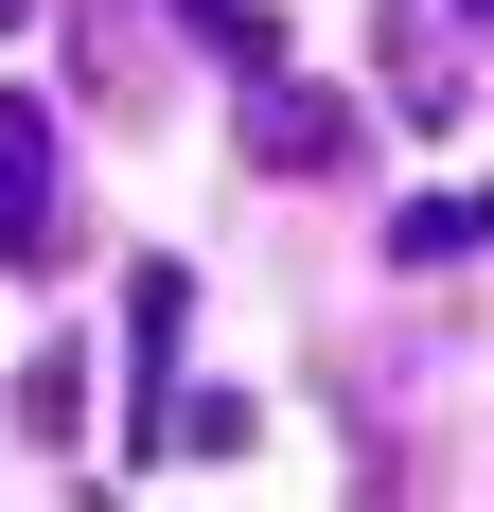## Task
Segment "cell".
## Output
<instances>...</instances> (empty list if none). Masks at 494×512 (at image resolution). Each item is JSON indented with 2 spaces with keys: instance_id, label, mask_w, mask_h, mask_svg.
I'll return each instance as SVG.
<instances>
[{
  "instance_id": "6da1fadb",
  "label": "cell",
  "mask_w": 494,
  "mask_h": 512,
  "mask_svg": "<svg viewBox=\"0 0 494 512\" xmlns=\"http://www.w3.org/2000/svg\"><path fill=\"white\" fill-rule=\"evenodd\" d=\"M247 177H336L353 159V89H318V71H300V53H265V71H247Z\"/></svg>"
},
{
  "instance_id": "7a4b0ae2",
  "label": "cell",
  "mask_w": 494,
  "mask_h": 512,
  "mask_svg": "<svg viewBox=\"0 0 494 512\" xmlns=\"http://www.w3.org/2000/svg\"><path fill=\"white\" fill-rule=\"evenodd\" d=\"M371 53H389V106H406V124H424V142H459V106H477L459 0H389V18H371Z\"/></svg>"
},
{
  "instance_id": "3957f363",
  "label": "cell",
  "mask_w": 494,
  "mask_h": 512,
  "mask_svg": "<svg viewBox=\"0 0 494 512\" xmlns=\"http://www.w3.org/2000/svg\"><path fill=\"white\" fill-rule=\"evenodd\" d=\"M177 336H195V265H142V283H124V460H159V407H177Z\"/></svg>"
},
{
  "instance_id": "277c9868",
  "label": "cell",
  "mask_w": 494,
  "mask_h": 512,
  "mask_svg": "<svg viewBox=\"0 0 494 512\" xmlns=\"http://www.w3.org/2000/svg\"><path fill=\"white\" fill-rule=\"evenodd\" d=\"M0 265H53V106L0 89Z\"/></svg>"
},
{
  "instance_id": "5b68a950",
  "label": "cell",
  "mask_w": 494,
  "mask_h": 512,
  "mask_svg": "<svg viewBox=\"0 0 494 512\" xmlns=\"http://www.w3.org/2000/svg\"><path fill=\"white\" fill-rule=\"evenodd\" d=\"M71 71H89V106H159V36H142V0H71Z\"/></svg>"
},
{
  "instance_id": "8992f818",
  "label": "cell",
  "mask_w": 494,
  "mask_h": 512,
  "mask_svg": "<svg viewBox=\"0 0 494 512\" xmlns=\"http://www.w3.org/2000/svg\"><path fill=\"white\" fill-rule=\"evenodd\" d=\"M389 248H406V265H459V248H494V195H406V212H389Z\"/></svg>"
},
{
  "instance_id": "52a82bcc",
  "label": "cell",
  "mask_w": 494,
  "mask_h": 512,
  "mask_svg": "<svg viewBox=\"0 0 494 512\" xmlns=\"http://www.w3.org/2000/svg\"><path fill=\"white\" fill-rule=\"evenodd\" d=\"M18 407H36V442H71V407H89V354H71V336H36V371H18Z\"/></svg>"
},
{
  "instance_id": "ba28073f",
  "label": "cell",
  "mask_w": 494,
  "mask_h": 512,
  "mask_svg": "<svg viewBox=\"0 0 494 512\" xmlns=\"http://www.w3.org/2000/svg\"><path fill=\"white\" fill-rule=\"evenodd\" d=\"M0 18H36V0H0Z\"/></svg>"
},
{
  "instance_id": "9c48e42d",
  "label": "cell",
  "mask_w": 494,
  "mask_h": 512,
  "mask_svg": "<svg viewBox=\"0 0 494 512\" xmlns=\"http://www.w3.org/2000/svg\"><path fill=\"white\" fill-rule=\"evenodd\" d=\"M177 18H212V0H177Z\"/></svg>"
},
{
  "instance_id": "30bf717a",
  "label": "cell",
  "mask_w": 494,
  "mask_h": 512,
  "mask_svg": "<svg viewBox=\"0 0 494 512\" xmlns=\"http://www.w3.org/2000/svg\"><path fill=\"white\" fill-rule=\"evenodd\" d=\"M459 18H494V0H459Z\"/></svg>"
}]
</instances>
